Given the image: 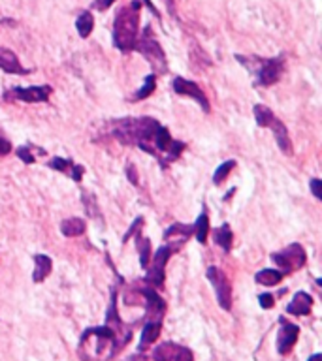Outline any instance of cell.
I'll return each mask as SVG.
<instances>
[{"label": "cell", "mask_w": 322, "mask_h": 361, "mask_svg": "<svg viewBox=\"0 0 322 361\" xmlns=\"http://www.w3.org/2000/svg\"><path fill=\"white\" fill-rule=\"evenodd\" d=\"M266 128H271V130H273V134H275L277 145L281 147V151L285 153V155H290V153H292V144H290V138H288V130H287V127L283 125V120L277 119L275 115H273Z\"/></svg>", "instance_id": "cell-11"}, {"label": "cell", "mask_w": 322, "mask_h": 361, "mask_svg": "<svg viewBox=\"0 0 322 361\" xmlns=\"http://www.w3.org/2000/svg\"><path fill=\"white\" fill-rule=\"evenodd\" d=\"M134 49H138L142 55H144L147 61L151 63V66L156 70V72H166V55L159 46V42H155L149 36V32L145 34V38H142V42H136Z\"/></svg>", "instance_id": "cell-3"}, {"label": "cell", "mask_w": 322, "mask_h": 361, "mask_svg": "<svg viewBox=\"0 0 322 361\" xmlns=\"http://www.w3.org/2000/svg\"><path fill=\"white\" fill-rule=\"evenodd\" d=\"M74 166L75 164H72V160H68V158H53V160L49 162V167L57 170V172L70 173V175L74 172Z\"/></svg>", "instance_id": "cell-25"}, {"label": "cell", "mask_w": 322, "mask_h": 361, "mask_svg": "<svg viewBox=\"0 0 322 361\" xmlns=\"http://www.w3.org/2000/svg\"><path fill=\"white\" fill-rule=\"evenodd\" d=\"M111 2H116V0H98V2H97V4H94V6H98V8H100V10H104V8L110 6Z\"/></svg>", "instance_id": "cell-33"}, {"label": "cell", "mask_w": 322, "mask_h": 361, "mask_svg": "<svg viewBox=\"0 0 322 361\" xmlns=\"http://www.w3.org/2000/svg\"><path fill=\"white\" fill-rule=\"evenodd\" d=\"M172 361H192V352L189 348L178 346V352H175Z\"/></svg>", "instance_id": "cell-27"}, {"label": "cell", "mask_w": 322, "mask_h": 361, "mask_svg": "<svg viewBox=\"0 0 322 361\" xmlns=\"http://www.w3.org/2000/svg\"><path fill=\"white\" fill-rule=\"evenodd\" d=\"M305 258H307V256H305V251L299 247L298 243H294V245L285 248L283 253H275L271 256V260H273L281 270L287 271V273L302 270L305 265Z\"/></svg>", "instance_id": "cell-4"}, {"label": "cell", "mask_w": 322, "mask_h": 361, "mask_svg": "<svg viewBox=\"0 0 322 361\" xmlns=\"http://www.w3.org/2000/svg\"><path fill=\"white\" fill-rule=\"evenodd\" d=\"M311 307H313V298H311L307 292H296L292 303L288 305L287 310L294 316H305L311 312Z\"/></svg>", "instance_id": "cell-12"}, {"label": "cell", "mask_w": 322, "mask_h": 361, "mask_svg": "<svg viewBox=\"0 0 322 361\" xmlns=\"http://www.w3.org/2000/svg\"><path fill=\"white\" fill-rule=\"evenodd\" d=\"M273 117V111H271L268 106H254V119H256V122H259V127H268V122H270V119Z\"/></svg>", "instance_id": "cell-23"}, {"label": "cell", "mask_w": 322, "mask_h": 361, "mask_svg": "<svg viewBox=\"0 0 322 361\" xmlns=\"http://www.w3.org/2000/svg\"><path fill=\"white\" fill-rule=\"evenodd\" d=\"M298 335L299 327L281 318V329H279V335H277V350H279V354H288L294 348L296 341H298Z\"/></svg>", "instance_id": "cell-7"}, {"label": "cell", "mask_w": 322, "mask_h": 361, "mask_svg": "<svg viewBox=\"0 0 322 361\" xmlns=\"http://www.w3.org/2000/svg\"><path fill=\"white\" fill-rule=\"evenodd\" d=\"M10 151H12V144H10V141H8V139L4 138L2 134H0V156L8 155Z\"/></svg>", "instance_id": "cell-30"}, {"label": "cell", "mask_w": 322, "mask_h": 361, "mask_svg": "<svg viewBox=\"0 0 322 361\" xmlns=\"http://www.w3.org/2000/svg\"><path fill=\"white\" fill-rule=\"evenodd\" d=\"M138 8L140 2H134L132 6L123 8L121 12L117 13L116 25H113V44L123 51L134 49L138 40Z\"/></svg>", "instance_id": "cell-1"}, {"label": "cell", "mask_w": 322, "mask_h": 361, "mask_svg": "<svg viewBox=\"0 0 322 361\" xmlns=\"http://www.w3.org/2000/svg\"><path fill=\"white\" fill-rule=\"evenodd\" d=\"M142 296L147 299V318L151 322H161L162 315L166 312V303L164 299L156 293L155 288H144Z\"/></svg>", "instance_id": "cell-9"}, {"label": "cell", "mask_w": 322, "mask_h": 361, "mask_svg": "<svg viewBox=\"0 0 322 361\" xmlns=\"http://www.w3.org/2000/svg\"><path fill=\"white\" fill-rule=\"evenodd\" d=\"M51 94V87L42 85V87H27V89H13L12 96L27 103H36V102H47V98Z\"/></svg>", "instance_id": "cell-10"}, {"label": "cell", "mask_w": 322, "mask_h": 361, "mask_svg": "<svg viewBox=\"0 0 322 361\" xmlns=\"http://www.w3.org/2000/svg\"><path fill=\"white\" fill-rule=\"evenodd\" d=\"M127 173H128V177H130V183L138 184V175H136V167H134L132 164H128V166H127Z\"/></svg>", "instance_id": "cell-32"}, {"label": "cell", "mask_w": 322, "mask_h": 361, "mask_svg": "<svg viewBox=\"0 0 322 361\" xmlns=\"http://www.w3.org/2000/svg\"><path fill=\"white\" fill-rule=\"evenodd\" d=\"M173 91L178 92V94H185V96L194 98L196 102L200 103L202 108H204V111L209 113V100H207L204 91H202L200 87L196 85V83L183 80V77H175V80H173Z\"/></svg>", "instance_id": "cell-6"}, {"label": "cell", "mask_w": 322, "mask_h": 361, "mask_svg": "<svg viewBox=\"0 0 322 361\" xmlns=\"http://www.w3.org/2000/svg\"><path fill=\"white\" fill-rule=\"evenodd\" d=\"M178 352V344L164 343L161 346H156L155 350V360L156 361H172L173 355Z\"/></svg>", "instance_id": "cell-20"}, {"label": "cell", "mask_w": 322, "mask_h": 361, "mask_svg": "<svg viewBox=\"0 0 322 361\" xmlns=\"http://www.w3.org/2000/svg\"><path fill=\"white\" fill-rule=\"evenodd\" d=\"M309 361H322V355L321 354H315L313 357H309Z\"/></svg>", "instance_id": "cell-34"}, {"label": "cell", "mask_w": 322, "mask_h": 361, "mask_svg": "<svg viewBox=\"0 0 322 361\" xmlns=\"http://www.w3.org/2000/svg\"><path fill=\"white\" fill-rule=\"evenodd\" d=\"M283 70H285V64H283L281 58H270V61H262V66H260L259 72V85L270 87L273 85L275 81L281 80Z\"/></svg>", "instance_id": "cell-8"}, {"label": "cell", "mask_w": 322, "mask_h": 361, "mask_svg": "<svg viewBox=\"0 0 322 361\" xmlns=\"http://www.w3.org/2000/svg\"><path fill=\"white\" fill-rule=\"evenodd\" d=\"M173 254V248H170L168 245L161 247L156 251L151 258H153V264L147 265V277H145V282L149 284L151 288H161L164 284V267H166L168 260Z\"/></svg>", "instance_id": "cell-2"}, {"label": "cell", "mask_w": 322, "mask_h": 361, "mask_svg": "<svg viewBox=\"0 0 322 361\" xmlns=\"http://www.w3.org/2000/svg\"><path fill=\"white\" fill-rule=\"evenodd\" d=\"M207 232H209V220H207L206 213H202L200 217H198V220H196V226H194L196 239L200 241L202 245H206L207 243Z\"/></svg>", "instance_id": "cell-19"}, {"label": "cell", "mask_w": 322, "mask_h": 361, "mask_svg": "<svg viewBox=\"0 0 322 361\" xmlns=\"http://www.w3.org/2000/svg\"><path fill=\"white\" fill-rule=\"evenodd\" d=\"M61 232L66 237H80L81 234H85V220H81V218H68L61 226Z\"/></svg>", "instance_id": "cell-17"}, {"label": "cell", "mask_w": 322, "mask_h": 361, "mask_svg": "<svg viewBox=\"0 0 322 361\" xmlns=\"http://www.w3.org/2000/svg\"><path fill=\"white\" fill-rule=\"evenodd\" d=\"M18 156L25 162V164H32V162H35V156L30 155V151L27 149V147H19Z\"/></svg>", "instance_id": "cell-28"}, {"label": "cell", "mask_w": 322, "mask_h": 361, "mask_svg": "<svg viewBox=\"0 0 322 361\" xmlns=\"http://www.w3.org/2000/svg\"><path fill=\"white\" fill-rule=\"evenodd\" d=\"M311 190H313V194H315V198H318V200H321V198H322V183H321V179H313V181H311Z\"/></svg>", "instance_id": "cell-31"}, {"label": "cell", "mask_w": 322, "mask_h": 361, "mask_svg": "<svg viewBox=\"0 0 322 361\" xmlns=\"http://www.w3.org/2000/svg\"><path fill=\"white\" fill-rule=\"evenodd\" d=\"M213 239H215V243H217L219 247H223V251L228 253L232 248V239H234L230 226H228V224H223L221 228L215 229V232H213Z\"/></svg>", "instance_id": "cell-16"}, {"label": "cell", "mask_w": 322, "mask_h": 361, "mask_svg": "<svg viewBox=\"0 0 322 361\" xmlns=\"http://www.w3.org/2000/svg\"><path fill=\"white\" fill-rule=\"evenodd\" d=\"M92 25H94V19L89 12H83L78 18V32H80L81 38H87V36L91 34L92 30Z\"/></svg>", "instance_id": "cell-21"}, {"label": "cell", "mask_w": 322, "mask_h": 361, "mask_svg": "<svg viewBox=\"0 0 322 361\" xmlns=\"http://www.w3.org/2000/svg\"><path fill=\"white\" fill-rule=\"evenodd\" d=\"M155 87H156L155 75H149V77L145 80V85L142 87V89H140L138 92H136V96H134V100H144V98L151 96V92L155 91Z\"/></svg>", "instance_id": "cell-26"}, {"label": "cell", "mask_w": 322, "mask_h": 361, "mask_svg": "<svg viewBox=\"0 0 322 361\" xmlns=\"http://www.w3.org/2000/svg\"><path fill=\"white\" fill-rule=\"evenodd\" d=\"M0 68L4 72H10V74H25L27 70L19 64L18 55L6 47H0Z\"/></svg>", "instance_id": "cell-13"}, {"label": "cell", "mask_w": 322, "mask_h": 361, "mask_svg": "<svg viewBox=\"0 0 322 361\" xmlns=\"http://www.w3.org/2000/svg\"><path fill=\"white\" fill-rule=\"evenodd\" d=\"M138 251H140V264H142V267H147L151 260V241L142 239V235H138Z\"/></svg>", "instance_id": "cell-22"}, {"label": "cell", "mask_w": 322, "mask_h": 361, "mask_svg": "<svg viewBox=\"0 0 322 361\" xmlns=\"http://www.w3.org/2000/svg\"><path fill=\"white\" fill-rule=\"evenodd\" d=\"M207 279L213 282L215 286V293H217V301L225 310H230L232 307V284L228 281V277L223 273L219 267H209L207 270Z\"/></svg>", "instance_id": "cell-5"}, {"label": "cell", "mask_w": 322, "mask_h": 361, "mask_svg": "<svg viewBox=\"0 0 322 361\" xmlns=\"http://www.w3.org/2000/svg\"><path fill=\"white\" fill-rule=\"evenodd\" d=\"M234 166H236V162L234 160H228L225 162L223 166L217 167V172H215V175H213V183L215 184H223L225 183V179L228 177V173L234 170Z\"/></svg>", "instance_id": "cell-24"}, {"label": "cell", "mask_w": 322, "mask_h": 361, "mask_svg": "<svg viewBox=\"0 0 322 361\" xmlns=\"http://www.w3.org/2000/svg\"><path fill=\"white\" fill-rule=\"evenodd\" d=\"M35 264H36V270H35V275H32V279H35V282H44L47 279V275H49L53 270L51 260L47 258L46 254H36Z\"/></svg>", "instance_id": "cell-15"}, {"label": "cell", "mask_w": 322, "mask_h": 361, "mask_svg": "<svg viewBox=\"0 0 322 361\" xmlns=\"http://www.w3.org/2000/svg\"><path fill=\"white\" fill-rule=\"evenodd\" d=\"M254 281L262 286H277L283 281V273L275 270H262L254 275Z\"/></svg>", "instance_id": "cell-18"}, {"label": "cell", "mask_w": 322, "mask_h": 361, "mask_svg": "<svg viewBox=\"0 0 322 361\" xmlns=\"http://www.w3.org/2000/svg\"><path fill=\"white\" fill-rule=\"evenodd\" d=\"M161 322H147L142 331V338H140V350L149 348L151 344L155 343L159 335H161Z\"/></svg>", "instance_id": "cell-14"}, {"label": "cell", "mask_w": 322, "mask_h": 361, "mask_svg": "<svg viewBox=\"0 0 322 361\" xmlns=\"http://www.w3.org/2000/svg\"><path fill=\"white\" fill-rule=\"evenodd\" d=\"M259 301L262 309H271V307H273V296H270V293H262L259 298Z\"/></svg>", "instance_id": "cell-29"}]
</instances>
